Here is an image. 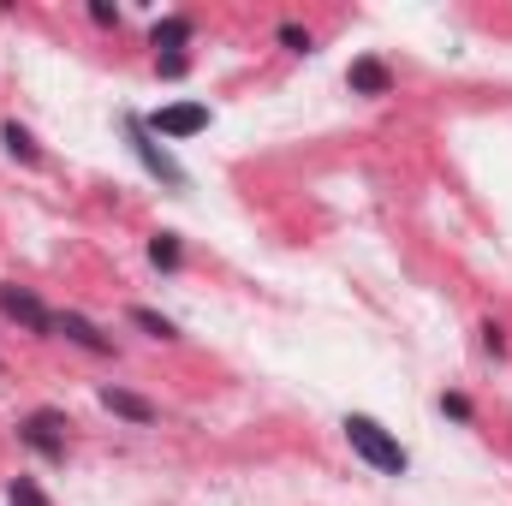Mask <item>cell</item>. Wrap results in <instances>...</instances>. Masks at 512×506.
I'll list each match as a JSON object with an SVG mask.
<instances>
[{"mask_svg":"<svg viewBox=\"0 0 512 506\" xmlns=\"http://www.w3.org/2000/svg\"><path fill=\"white\" fill-rule=\"evenodd\" d=\"M441 411L459 417V423H471V399H465V393H441Z\"/></svg>","mask_w":512,"mask_h":506,"instance_id":"obj_15","label":"cell"},{"mask_svg":"<svg viewBox=\"0 0 512 506\" xmlns=\"http://www.w3.org/2000/svg\"><path fill=\"white\" fill-rule=\"evenodd\" d=\"M280 42H286L292 54H310V48H316V36H310V30H298V24H280Z\"/></svg>","mask_w":512,"mask_h":506,"instance_id":"obj_14","label":"cell"},{"mask_svg":"<svg viewBox=\"0 0 512 506\" xmlns=\"http://www.w3.org/2000/svg\"><path fill=\"white\" fill-rule=\"evenodd\" d=\"M54 334H66V340H78L84 352H108V334H96V328H90L84 316H72V310H60V316H54Z\"/></svg>","mask_w":512,"mask_h":506,"instance_id":"obj_9","label":"cell"},{"mask_svg":"<svg viewBox=\"0 0 512 506\" xmlns=\"http://www.w3.org/2000/svg\"><path fill=\"white\" fill-rule=\"evenodd\" d=\"M346 84H352V96H387V90H393V72H387L376 54H364V60H352Z\"/></svg>","mask_w":512,"mask_h":506,"instance_id":"obj_7","label":"cell"},{"mask_svg":"<svg viewBox=\"0 0 512 506\" xmlns=\"http://www.w3.org/2000/svg\"><path fill=\"white\" fill-rule=\"evenodd\" d=\"M102 405H108L114 417H126V423H137V429L161 423V405H149L143 393H126V387H102Z\"/></svg>","mask_w":512,"mask_h":506,"instance_id":"obj_6","label":"cell"},{"mask_svg":"<svg viewBox=\"0 0 512 506\" xmlns=\"http://www.w3.org/2000/svg\"><path fill=\"white\" fill-rule=\"evenodd\" d=\"M126 131H131V149H137V161H143V167H149V173H155L167 191H185V167H179V161H173V155H167V149L149 137V126H143L137 114H126Z\"/></svg>","mask_w":512,"mask_h":506,"instance_id":"obj_2","label":"cell"},{"mask_svg":"<svg viewBox=\"0 0 512 506\" xmlns=\"http://www.w3.org/2000/svg\"><path fill=\"white\" fill-rule=\"evenodd\" d=\"M191 42V18H161L155 30H149V48H155V60H179V48Z\"/></svg>","mask_w":512,"mask_h":506,"instance_id":"obj_8","label":"cell"},{"mask_svg":"<svg viewBox=\"0 0 512 506\" xmlns=\"http://www.w3.org/2000/svg\"><path fill=\"white\" fill-rule=\"evenodd\" d=\"M179 233H155V239H149V262H155V268H167V274H173V268H179Z\"/></svg>","mask_w":512,"mask_h":506,"instance_id":"obj_12","label":"cell"},{"mask_svg":"<svg viewBox=\"0 0 512 506\" xmlns=\"http://www.w3.org/2000/svg\"><path fill=\"white\" fill-rule=\"evenodd\" d=\"M0 310H6L12 322H24L30 334H54V310H48L36 292H24V286H0Z\"/></svg>","mask_w":512,"mask_h":506,"instance_id":"obj_4","label":"cell"},{"mask_svg":"<svg viewBox=\"0 0 512 506\" xmlns=\"http://www.w3.org/2000/svg\"><path fill=\"white\" fill-rule=\"evenodd\" d=\"M6 501H12V506H54L36 483H30V477H12V483H6Z\"/></svg>","mask_w":512,"mask_h":506,"instance_id":"obj_13","label":"cell"},{"mask_svg":"<svg viewBox=\"0 0 512 506\" xmlns=\"http://www.w3.org/2000/svg\"><path fill=\"white\" fill-rule=\"evenodd\" d=\"M126 316H131V328H143L149 340H179V328H173L167 316H155V310H143V304H131Z\"/></svg>","mask_w":512,"mask_h":506,"instance_id":"obj_11","label":"cell"},{"mask_svg":"<svg viewBox=\"0 0 512 506\" xmlns=\"http://www.w3.org/2000/svg\"><path fill=\"white\" fill-rule=\"evenodd\" d=\"M54 429H60V411H36V417H24V423H18V435H24L42 459H66V441H60Z\"/></svg>","mask_w":512,"mask_h":506,"instance_id":"obj_5","label":"cell"},{"mask_svg":"<svg viewBox=\"0 0 512 506\" xmlns=\"http://www.w3.org/2000/svg\"><path fill=\"white\" fill-rule=\"evenodd\" d=\"M340 429H346V441H352V453H358L364 465H376L382 477H405V471H411V453L399 447V435H387V429L376 423V417H364V411H352V417H346Z\"/></svg>","mask_w":512,"mask_h":506,"instance_id":"obj_1","label":"cell"},{"mask_svg":"<svg viewBox=\"0 0 512 506\" xmlns=\"http://www.w3.org/2000/svg\"><path fill=\"white\" fill-rule=\"evenodd\" d=\"M0 143H6V155H18L24 167H36V161H42V149H36V137H30V131L18 126V120H6V126H0Z\"/></svg>","mask_w":512,"mask_h":506,"instance_id":"obj_10","label":"cell"},{"mask_svg":"<svg viewBox=\"0 0 512 506\" xmlns=\"http://www.w3.org/2000/svg\"><path fill=\"white\" fill-rule=\"evenodd\" d=\"M143 126H149V137H197V131H209V108L203 102H179V108L149 114Z\"/></svg>","mask_w":512,"mask_h":506,"instance_id":"obj_3","label":"cell"}]
</instances>
